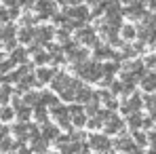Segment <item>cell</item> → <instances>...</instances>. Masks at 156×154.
<instances>
[{"instance_id":"cell-1","label":"cell","mask_w":156,"mask_h":154,"mask_svg":"<svg viewBox=\"0 0 156 154\" xmlns=\"http://www.w3.org/2000/svg\"><path fill=\"white\" fill-rule=\"evenodd\" d=\"M144 89L146 91H156V74H148L144 78Z\"/></svg>"},{"instance_id":"cell-2","label":"cell","mask_w":156,"mask_h":154,"mask_svg":"<svg viewBox=\"0 0 156 154\" xmlns=\"http://www.w3.org/2000/svg\"><path fill=\"white\" fill-rule=\"evenodd\" d=\"M95 146L97 148H105L108 144H105V139H101V137H95Z\"/></svg>"},{"instance_id":"cell-3","label":"cell","mask_w":156,"mask_h":154,"mask_svg":"<svg viewBox=\"0 0 156 154\" xmlns=\"http://www.w3.org/2000/svg\"><path fill=\"white\" fill-rule=\"evenodd\" d=\"M122 34H125L127 38H131V36L135 34V30H133V27H125V32H122Z\"/></svg>"},{"instance_id":"cell-4","label":"cell","mask_w":156,"mask_h":154,"mask_svg":"<svg viewBox=\"0 0 156 154\" xmlns=\"http://www.w3.org/2000/svg\"><path fill=\"white\" fill-rule=\"evenodd\" d=\"M146 63H148V66H156V55H150V57L146 59Z\"/></svg>"},{"instance_id":"cell-5","label":"cell","mask_w":156,"mask_h":154,"mask_svg":"<svg viewBox=\"0 0 156 154\" xmlns=\"http://www.w3.org/2000/svg\"><path fill=\"white\" fill-rule=\"evenodd\" d=\"M150 4H152V9H156V0H150Z\"/></svg>"}]
</instances>
